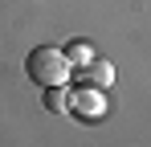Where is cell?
<instances>
[{
	"label": "cell",
	"instance_id": "5b68a950",
	"mask_svg": "<svg viewBox=\"0 0 151 147\" xmlns=\"http://www.w3.org/2000/svg\"><path fill=\"white\" fill-rule=\"evenodd\" d=\"M45 110H70V90L45 86Z\"/></svg>",
	"mask_w": 151,
	"mask_h": 147
},
{
	"label": "cell",
	"instance_id": "6da1fadb",
	"mask_svg": "<svg viewBox=\"0 0 151 147\" xmlns=\"http://www.w3.org/2000/svg\"><path fill=\"white\" fill-rule=\"evenodd\" d=\"M70 70L74 66H70L65 49H53V45H37L25 57V74H29V82H37V86H61L70 78Z\"/></svg>",
	"mask_w": 151,
	"mask_h": 147
},
{
	"label": "cell",
	"instance_id": "277c9868",
	"mask_svg": "<svg viewBox=\"0 0 151 147\" xmlns=\"http://www.w3.org/2000/svg\"><path fill=\"white\" fill-rule=\"evenodd\" d=\"M65 57H70V66H86V61H94L98 53H94L90 41H70V45H65Z\"/></svg>",
	"mask_w": 151,
	"mask_h": 147
},
{
	"label": "cell",
	"instance_id": "7a4b0ae2",
	"mask_svg": "<svg viewBox=\"0 0 151 147\" xmlns=\"http://www.w3.org/2000/svg\"><path fill=\"white\" fill-rule=\"evenodd\" d=\"M70 110H74L78 119L94 122L106 115V98H102V90H94V86H78V90H70Z\"/></svg>",
	"mask_w": 151,
	"mask_h": 147
},
{
	"label": "cell",
	"instance_id": "3957f363",
	"mask_svg": "<svg viewBox=\"0 0 151 147\" xmlns=\"http://www.w3.org/2000/svg\"><path fill=\"white\" fill-rule=\"evenodd\" d=\"M114 82V70H110V61H102V57H94V61H86L82 66V86H94V90H106Z\"/></svg>",
	"mask_w": 151,
	"mask_h": 147
}]
</instances>
